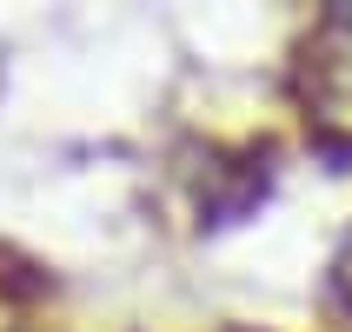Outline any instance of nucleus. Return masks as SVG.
Returning <instances> with one entry per match:
<instances>
[{"instance_id": "f257e3e1", "label": "nucleus", "mask_w": 352, "mask_h": 332, "mask_svg": "<svg viewBox=\"0 0 352 332\" xmlns=\"http://www.w3.org/2000/svg\"><path fill=\"white\" fill-rule=\"evenodd\" d=\"M306 107L326 133L352 140V7L326 14L306 47Z\"/></svg>"}]
</instances>
